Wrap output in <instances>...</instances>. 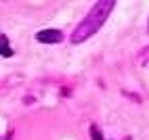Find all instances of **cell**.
<instances>
[{"label":"cell","instance_id":"cell-1","mask_svg":"<svg viewBox=\"0 0 149 140\" xmlns=\"http://www.w3.org/2000/svg\"><path fill=\"white\" fill-rule=\"evenodd\" d=\"M113 6H116V0H99L91 11H88V15L80 21V25L74 29L72 42L74 44H82V42H86L88 38H93L99 29L105 25L109 13L113 11Z\"/></svg>","mask_w":149,"mask_h":140},{"label":"cell","instance_id":"cell-2","mask_svg":"<svg viewBox=\"0 0 149 140\" xmlns=\"http://www.w3.org/2000/svg\"><path fill=\"white\" fill-rule=\"evenodd\" d=\"M36 40L40 44H59L63 42V34L59 29H42V32L36 34Z\"/></svg>","mask_w":149,"mask_h":140},{"label":"cell","instance_id":"cell-3","mask_svg":"<svg viewBox=\"0 0 149 140\" xmlns=\"http://www.w3.org/2000/svg\"><path fill=\"white\" fill-rule=\"evenodd\" d=\"M2 57H13V48L8 44V38L2 36Z\"/></svg>","mask_w":149,"mask_h":140},{"label":"cell","instance_id":"cell-4","mask_svg":"<svg viewBox=\"0 0 149 140\" xmlns=\"http://www.w3.org/2000/svg\"><path fill=\"white\" fill-rule=\"evenodd\" d=\"M91 136H93V140H103L101 138V132L97 130V126H91Z\"/></svg>","mask_w":149,"mask_h":140},{"label":"cell","instance_id":"cell-5","mask_svg":"<svg viewBox=\"0 0 149 140\" xmlns=\"http://www.w3.org/2000/svg\"><path fill=\"white\" fill-rule=\"evenodd\" d=\"M6 140H11V138H6Z\"/></svg>","mask_w":149,"mask_h":140}]
</instances>
